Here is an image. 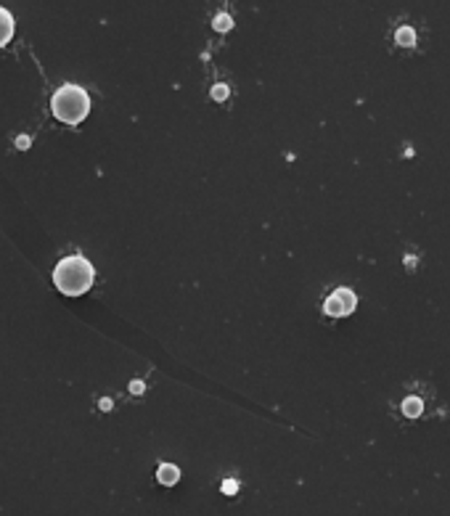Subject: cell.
Instances as JSON below:
<instances>
[{
    "label": "cell",
    "instance_id": "6da1fadb",
    "mask_svg": "<svg viewBox=\"0 0 450 516\" xmlns=\"http://www.w3.org/2000/svg\"><path fill=\"white\" fill-rule=\"evenodd\" d=\"M93 281H96V270L82 254L61 257L53 267V286L64 296H82L85 292H90Z\"/></svg>",
    "mask_w": 450,
    "mask_h": 516
},
{
    "label": "cell",
    "instance_id": "7a4b0ae2",
    "mask_svg": "<svg viewBox=\"0 0 450 516\" xmlns=\"http://www.w3.org/2000/svg\"><path fill=\"white\" fill-rule=\"evenodd\" d=\"M51 112H53V117L59 119V122H64V125H80L90 112L88 90L75 85V82L61 85V88L53 93V98H51Z\"/></svg>",
    "mask_w": 450,
    "mask_h": 516
},
{
    "label": "cell",
    "instance_id": "3957f363",
    "mask_svg": "<svg viewBox=\"0 0 450 516\" xmlns=\"http://www.w3.org/2000/svg\"><path fill=\"white\" fill-rule=\"evenodd\" d=\"M355 305H358V299H355V294H352L350 289H336V292L323 302V310L329 312L331 318H342V315H350V312L355 310Z\"/></svg>",
    "mask_w": 450,
    "mask_h": 516
},
{
    "label": "cell",
    "instance_id": "277c9868",
    "mask_svg": "<svg viewBox=\"0 0 450 516\" xmlns=\"http://www.w3.org/2000/svg\"><path fill=\"white\" fill-rule=\"evenodd\" d=\"M16 35V19L14 14L8 11V8H3L0 6V48H6V45L14 40Z\"/></svg>",
    "mask_w": 450,
    "mask_h": 516
},
{
    "label": "cell",
    "instance_id": "5b68a950",
    "mask_svg": "<svg viewBox=\"0 0 450 516\" xmlns=\"http://www.w3.org/2000/svg\"><path fill=\"white\" fill-rule=\"evenodd\" d=\"M156 477H159L162 485H175V482L180 479V472H178V466H172V463H162L159 472H156Z\"/></svg>",
    "mask_w": 450,
    "mask_h": 516
},
{
    "label": "cell",
    "instance_id": "8992f818",
    "mask_svg": "<svg viewBox=\"0 0 450 516\" xmlns=\"http://www.w3.org/2000/svg\"><path fill=\"white\" fill-rule=\"evenodd\" d=\"M421 411H424V402H421L419 398H405L403 400V413H405V416L416 418V416H421Z\"/></svg>",
    "mask_w": 450,
    "mask_h": 516
},
{
    "label": "cell",
    "instance_id": "52a82bcc",
    "mask_svg": "<svg viewBox=\"0 0 450 516\" xmlns=\"http://www.w3.org/2000/svg\"><path fill=\"white\" fill-rule=\"evenodd\" d=\"M395 37H397V43H400V45H405V48H411V45L416 43V32L411 30V27H400V30H397V35H395Z\"/></svg>",
    "mask_w": 450,
    "mask_h": 516
},
{
    "label": "cell",
    "instance_id": "ba28073f",
    "mask_svg": "<svg viewBox=\"0 0 450 516\" xmlns=\"http://www.w3.org/2000/svg\"><path fill=\"white\" fill-rule=\"evenodd\" d=\"M231 24H233V21H231V16L228 14H220L217 19H215V30L217 32H228L231 30Z\"/></svg>",
    "mask_w": 450,
    "mask_h": 516
},
{
    "label": "cell",
    "instance_id": "9c48e42d",
    "mask_svg": "<svg viewBox=\"0 0 450 516\" xmlns=\"http://www.w3.org/2000/svg\"><path fill=\"white\" fill-rule=\"evenodd\" d=\"M212 98H215V101H225V98H228V85H215V88H212Z\"/></svg>",
    "mask_w": 450,
    "mask_h": 516
},
{
    "label": "cell",
    "instance_id": "30bf717a",
    "mask_svg": "<svg viewBox=\"0 0 450 516\" xmlns=\"http://www.w3.org/2000/svg\"><path fill=\"white\" fill-rule=\"evenodd\" d=\"M130 389H133V395H141V392H143V384L133 382V384H130Z\"/></svg>",
    "mask_w": 450,
    "mask_h": 516
},
{
    "label": "cell",
    "instance_id": "8fae6325",
    "mask_svg": "<svg viewBox=\"0 0 450 516\" xmlns=\"http://www.w3.org/2000/svg\"><path fill=\"white\" fill-rule=\"evenodd\" d=\"M236 487H239V485H236V482H225V487H223V490H225V492H233Z\"/></svg>",
    "mask_w": 450,
    "mask_h": 516
}]
</instances>
